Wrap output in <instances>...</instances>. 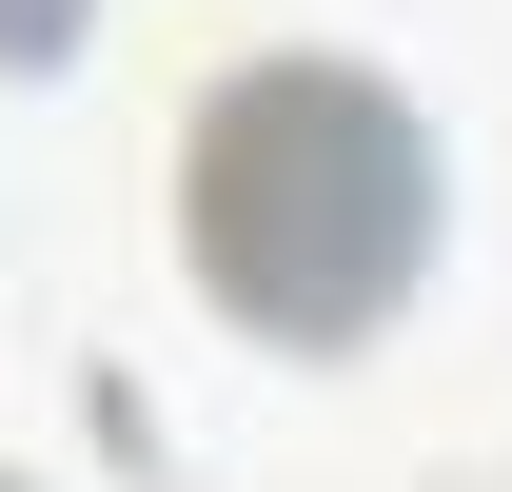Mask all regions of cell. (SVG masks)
I'll return each mask as SVG.
<instances>
[{
	"mask_svg": "<svg viewBox=\"0 0 512 492\" xmlns=\"http://www.w3.org/2000/svg\"><path fill=\"white\" fill-rule=\"evenodd\" d=\"M197 276L256 315V335H355V315H394V276L434 256V138H414V99L355 60H256L197 99Z\"/></svg>",
	"mask_w": 512,
	"mask_h": 492,
	"instance_id": "6da1fadb",
	"label": "cell"
},
{
	"mask_svg": "<svg viewBox=\"0 0 512 492\" xmlns=\"http://www.w3.org/2000/svg\"><path fill=\"white\" fill-rule=\"evenodd\" d=\"M20 40H60V0H0V60H20Z\"/></svg>",
	"mask_w": 512,
	"mask_h": 492,
	"instance_id": "7a4b0ae2",
	"label": "cell"
},
{
	"mask_svg": "<svg viewBox=\"0 0 512 492\" xmlns=\"http://www.w3.org/2000/svg\"><path fill=\"white\" fill-rule=\"evenodd\" d=\"M0 492H20V473H0Z\"/></svg>",
	"mask_w": 512,
	"mask_h": 492,
	"instance_id": "3957f363",
	"label": "cell"
}]
</instances>
